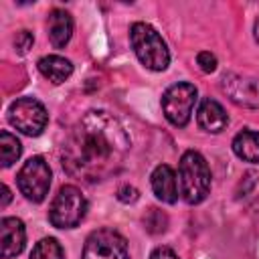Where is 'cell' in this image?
<instances>
[{
  "instance_id": "cell-2",
  "label": "cell",
  "mask_w": 259,
  "mask_h": 259,
  "mask_svg": "<svg viewBox=\"0 0 259 259\" xmlns=\"http://www.w3.org/2000/svg\"><path fill=\"white\" fill-rule=\"evenodd\" d=\"M180 194L188 204H198L206 198L210 190V168L202 154L196 150H188L180 158L178 166Z\"/></svg>"
},
{
  "instance_id": "cell-6",
  "label": "cell",
  "mask_w": 259,
  "mask_h": 259,
  "mask_svg": "<svg viewBox=\"0 0 259 259\" xmlns=\"http://www.w3.org/2000/svg\"><path fill=\"white\" fill-rule=\"evenodd\" d=\"M16 184L26 200L42 202L51 188V168L47 160L42 156L28 158L16 174Z\"/></svg>"
},
{
  "instance_id": "cell-22",
  "label": "cell",
  "mask_w": 259,
  "mask_h": 259,
  "mask_svg": "<svg viewBox=\"0 0 259 259\" xmlns=\"http://www.w3.org/2000/svg\"><path fill=\"white\" fill-rule=\"evenodd\" d=\"M150 259H178V255L170 247H156L150 255Z\"/></svg>"
},
{
  "instance_id": "cell-1",
  "label": "cell",
  "mask_w": 259,
  "mask_h": 259,
  "mask_svg": "<svg viewBox=\"0 0 259 259\" xmlns=\"http://www.w3.org/2000/svg\"><path fill=\"white\" fill-rule=\"evenodd\" d=\"M130 136L107 111H87L67 136L61 150L65 172L83 182H101L123 168Z\"/></svg>"
},
{
  "instance_id": "cell-19",
  "label": "cell",
  "mask_w": 259,
  "mask_h": 259,
  "mask_svg": "<svg viewBox=\"0 0 259 259\" xmlns=\"http://www.w3.org/2000/svg\"><path fill=\"white\" fill-rule=\"evenodd\" d=\"M32 42H34V36H32V32H28V30H20V32H16V36H14V47H16V53H18V55H26L28 49L32 47Z\"/></svg>"
},
{
  "instance_id": "cell-12",
  "label": "cell",
  "mask_w": 259,
  "mask_h": 259,
  "mask_svg": "<svg viewBox=\"0 0 259 259\" xmlns=\"http://www.w3.org/2000/svg\"><path fill=\"white\" fill-rule=\"evenodd\" d=\"M152 190L156 194V198H160L162 202L174 204L178 200V182H176V174L168 164H160L154 168L152 172Z\"/></svg>"
},
{
  "instance_id": "cell-5",
  "label": "cell",
  "mask_w": 259,
  "mask_h": 259,
  "mask_svg": "<svg viewBox=\"0 0 259 259\" xmlns=\"http://www.w3.org/2000/svg\"><path fill=\"white\" fill-rule=\"evenodd\" d=\"M196 99L198 91L192 83H174L162 95V111L172 125L184 127L190 121Z\"/></svg>"
},
{
  "instance_id": "cell-7",
  "label": "cell",
  "mask_w": 259,
  "mask_h": 259,
  "mask_svg": "<svg viewBox=\"0 0 259 259\" xmlns=\"http://www.w3.org/2000/svg\"><path fill=\"white\" fill-rule=\"evenodd\" d=\"M8 121L24 136H40L49 123V113L38 99L20 97L10 105Z\"/></svg>"
},
{
  "instance_id": "cell-11",
  "label": "cell",
  "mask_w": 259,
  "mask_h": 259,
  "mask_svg": "<svg viewBox=\"0 0 259 259\" xmlns=\"http://www.w3.org/2000/svg\"><path fill=\"white\" fill-rule=\"evenodd\" d=\"M196 121L200 125V130L208 132V134H219L227 127L229 123V117L223 109V105L210 97L202 99L200 105H198V111H196Z\"/></svg>"
},
{
  "instance_id": "cell-21",
  "label": "cell",
  "mask_w": 259,
  "mask_h": 259,
  "mask_svg": "<svg viewBox=\"0 0 259 259\" xmlns=\"http://www.w3.org/2000/svg\"><path fill=\"white\" fill-rule=\"evenodd\" d=\"M117 198L121 200V202H136L138 198H140V192H138V188H134V186H130V184H123V186H119V190H117Z\"/></svg>"
},
{
  "instance_id": "cell-14",
  "label": "cell",
  "mask_w": 259,
  "mask_h": 259,
  "mask_svg": "<svg viewBox=\"0 0 259 259\" xmlns=\"http://www.w3.org/2000/svg\"><path fill=\"white\" fill-rule=\"evenodd\" d=\"M36 67H38L40 75L45 79H49L51 83H55V85L67 81L73 73V63L69 59L61 57V55H47V57L38 59Z\"/></svg>"
},
{
  "instance_id": "cell-13",
  "label": "cell",
  "mask_w": 259,
  "mask_h": 259,
  "mask_svg": "<svg viewBox=\"0 0 259 259\" xmlns=\"http://www.w3.org/2000/svg\"><path fill=\"white\" fill-rule=\"evenodd\" d=\"M47 28H49V38L53 42L55 49H63L73 34V18L69 12L55 8L49 12V20H47Z\"/></svg>"
},
{
  "instance_id": "cell-17",
  "label": "cell",
  "mask_w": 259,
  "mask_h": 259,
  "mask_svg": "<svg viewBox=\"0 0 259 259\" xmlns=\"http://www.w3.org/2000/svg\"><path fill=\"white\" fill-rule=\"evenodd\" d=\"M30 259H65V251L57 239L45 237L34 245Z\"/></svg>"
},
{
  "instance_id": "cell-15",
  "label": "cell",
  "mask_w": 259,
  "mask_h": 259,
  "mask_svg": "<svg viewBox=\"0 0 259 259\" xmlns=\"http://www.w3.org/2000/svg\"><path fill=\"white\" fill-rule=\"evenodd\" d=\"M233 152L237 158L259 164V132L253 130H243L233 138Z\"/></svg>"
},
{
  "instance_id": "cell-23",
  "label": "cell",
  "mask_w": 259,
  "mask_h": 259,
  "mask_svg": "<svg viewBox=\"0 0 259 259\" xmlns=\"http://www.w3.org/2000/svg\"><path fill=\"white\" fill-rule=\"evenodd\" d=\"M0 190H2V202H0V206H6V204L10 202V190H8V186H6V184H2V186H0Z\"/></svg>"
},
{
  "instance_id": "cell-16",
  "label": "cell",
  "mask_w": 259,
  "mask_h": 259,
  "mask_svg": "<svg viewBox=\"0 0 259 259\" xmlns=\"http://www.w3.org/2000/svg\"><path fill=\"white\" fill-rule=\"evenodd\" d=\"M22 146L18 142L16 136H12L10 132H0V158H2V166L10 168L18 158H20Z\"/></svg>"
},
{
  "instance_id": "cell-9",
  "label": "cell",
  "mask_w": 259,
  "mask_h": 259,
  "mask_svg": "<svg viewBox=\"0 0 259 259\" xmlns=\"http://www.w3.org/2000/svg\"><path fill=\"white\" fill-rule=\"evenodd\" d=\"M223 91L229 99L243 107H259V81L229 73L223 77Z\"/></svg>"
},
{
  "instance_id": "cell-3",
  "label": "cell",
  "mask_w": 259,
  "mask_h": 259,
  "mask_svg": "<svg viewBox=\"0 0 259 259\" xmlns=\"http://www.w3.org/2000/svg\"><path fill=\"white\" fill-rule=\"evenodd\" d=\"M130 42L140 59V63L150 71H164L170 63V53L160 36V32L146 24V22H134L130 28Z\"/></svg>"
},
{
  "instance_id": "cell-20",
  "label": "cell",
  "mask_w": 259,
  "mask_h": 259,
  "mask_svg": "<svg viewBox=\"0 0 259 259\" xmlns=\"http://www.w3.org/2000/svg\"><path fill=\"white\" fill-rule=\"evenodd\" d=\"M196 63H198L200 71H204V73H212L217 69V57L208 51H200L196 57Z\"/></svg>"
},
{
  "instance_id": "cell-18",
  "label": "cell",
  "mask_w": 259,
  "mask_h": 259,
  "mask_svg": "<svg viewBox=\"0 0 259 259\" xmlns=\"http://www.w3.org/2000/svg\"><path fill=\"white\" fill-rule=\"evenodd\" d=\"M144 229L150 235H160L168 229V217L160 210V208H148V212L144 214Z\"/></svg>"
},
{
  "instance_id": "cell-8",
  "label": "cell",
  "mask_w": 259,
  "mask_h": 259,
  "mask_svg": "<svg viewBox=\"0 0 259 259\" xmlns=\"http://www.w3.org/2000/svg\"><path fill=\"white\" fill-rule=\"evenodd\" d=\"M81 259H130L127 243L113 229H97L87 237Z\"/></svg>"
},
{
  "instance_id": "cell-10",
  "label": "cell",
  "mask_w": 259,
  "mask_h": 259,
  "mask_svg": "<svg viewBox=\"0 0 259 259\" xmlns=\"http://www.w3.org/2000/svg\"><path fill=\"white\" fill-rule=\"evenodd\" d=\"M26 243V231L24 223L16 217H4L0 221V255L2 259L16 257L22 253Z\"/></svg>"
},
{
  "instance_id": "cell-4",
  "label": "cell",
  "mask_w": 259,
  "mask_h": 259,
  "mask_svg": "<svg viewBox=\"0 0 259 259\" xmlns=\"http://www.w3.org/2000/svg\"><path fill=\"white\" fill-rule=\"evenodd\" d=\"M87 212V198L85 194L73 186L65 184L55 194L51 208H49V221L57 229H73L77 227Z\"/></svg>"
},
{
  "instance_id": "cell-24",
  "label": "cell",
  "mask_w": 259,
  "mask_h": 259,
  "mask_svg": "<svg viewBox=\"0 0 259 259\" xmlns=\"http://www.w3.org/2000/svg\"><path fill=\"white\" fill-rule=\"evenodd\" d=\"M255 38H257V42H259V18L255 20Z\"/></svg>"
}]
</instances>
